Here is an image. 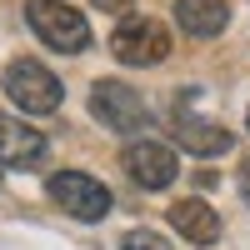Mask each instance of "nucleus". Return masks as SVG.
Instances as JSON below:
<instances>
[{"instance_id": "nucleus-1", "label": "nucleus", "mask_w": 250, "mask_h": 250, "mask_svg": "<svg viewBox=\"0 0 250 250\" xmlns=\"http://www.w3.org/2000/svg\"><path fill=\"white\" fill-rule=\"evenodd\" d=\"M25 20H30V30L45 40L50 50H60V55H80V50L90 45L85 15L70 10L65 0H30V5H25Z\"/></svg>"}, {"instance_id": "nucleus-2", "label": "nucleus", "mask_w": 250, "mask_h": 250, "mask_svg": "<svg viewBox=\"0 0 250 250\" xmlns=\"http://www.w3.org/2000/svg\"><path fill=\"white\" fill-rule=\"evenodd\" d=\"M110 55L120 60V65H160L165 55H170V30L160 25L155 15H130V20H120L115 35H110Z\"/></svg>"}, {"instance_id": "nucleus-3", "label": "nucleus", "mask_w": 250, "mask_h": 250, "mask_svg": "<svg viewBox=\"0 0 250 250\" xmlns=\"http://www.w3.org/2000/svg\"><path fill=\"white\" fill-rule=\"evenodd\" d=\"M0 85H5L10 105L30 110V115H50V110H60V100H65L60 80H55L45 65H40V60H10Z\"/></svg>"}, {"instance_id": "nucleus-4", "label": "nucleus", "mask_w": 250, "mask_h": 250, "mask_svg": "<svg viewBox=\"0 0 250 250\" xmlns=\"http://www.w3.org/2000/svg\"><path fill=\"white\" fill-rule=\"evenodd\" d=\"M90 115L115 135H135L150 125V110H145L140 90H130L125 80H95L90 85Z\"/></svg>"}, {"instance_id": "nucleus-5", "label": "nucleus", "mask_w": 250, "mask_h": 250, "mask_svg": "<svg viewBox=\"0 0 250 250\" xmlns=\"http://www.w3.org/2000/svg\"><path fill=\"white\" fill-rule=\"evenodd\" d=\"M50 200L60 205L65 215H75V220H105L110 215V190L100 185L95 175H85V170H55L50 175Z\"/></svg>"}, {"instance_id": "nucleus-6", "label": "nucleus", "mask_w": 250, "mask_h": 250, "mask_svg": "<svg viewBox=\"0 0 250 250\" xmlns=\"http://www.w3.org/2000/svg\"><path fill=\"white\" fill-rule=\"evenodd\" d=\"M120 165H125V175H130L140 190H165L175 175H180V160L170 145H160V140H130L120 150Z\"/></svg>"}, {"instance_id": "nucleus-7", "label": "nucleus", "mask_w": 250, "mask_h": 250, "mask_svg": "<svg viewBox=\"0 0 250 250\" xmlns=\"http://www.w3.org/2000/svg\"><path fill=\"white\" fill-rule=\"evenodd\" d=\"M45 155H50V140L40 135L35 125L0 115V165H10V170H35Z\"/></svg>"}, {"instance_id": "nucleus-8", "label": "nucleus", "mask_w": 250, "mask_h": 250, "mask_svg": "<svg viewBox=\"0 0 250 250\" xmlns=\"http://www.w3.org/2000/svg\"><path fill=\"white\" fill-rule=\"evenodd\" d=\"M170 225H175V235L190 240V245H215V240H220V215H215L200 195L175 200V205H170Z\"/></svg>"}, {"instance_id": "nucleus-9", "label": "nucleus", "mask_w": 250, "mask_h": 250, "mask_svg": "<svg viewBox=\"0 0 250 250\" xmlns=\"http://www.w3.org/2000/svg\"><path fill=\"white\" fill-rule=\"evenodd\" d=\"M170 130H175V140H180L190 155H225V150H230V130L200 120V115H190V110H175V115H170Z\"/></svg>"}, {"instance_id": "nucleus-10", "label": "nucleus", "mask_w": 250, "mask_h": 250, "mask_svg": "<svg viewBox=\"0 0 250 250\" xmlns=\"http://www.w3.org/2000/svg\"><path fill=\"white\" fill-rule=\"evenodd\" d=\"M175 25L195 40H210L230 25V5L225 0H175Z\"/></svg>"}, {"instance_id": "nucleus-11", "label": "nucleus", "mask_w": 250, "mask_h": 250, "mask_svg": "<svg viewBox=\"0 0 250 250\" xmlns=\"http://www.w3.org/2000/svg\"><path fill=\"white\" fill-rule=\"evenodd\" d=\"M120 250H170V240L155 235V230H125L120 235Z\"/></svg>"}, {"instance_id": "nucleus-12", "label": "nucleus", "mask_w": 250, "mask_h": 250, "mask_svg": "<svg viewBox=\"0 0 250 250\" xmlns=\"http://www.w3.org/2000/svg\"><path fill=\"white\" fill-rule=\"evenodd\" d=\"M100 10H110V15H120V10H130V0H95Z\"/></svg>"}, {"instance_id": "nucleus-13", "label": "nucleus", "mask_w": 250, "mask_h": 250, "mask_svg": "<svg viewBox=\"0 0 250 250\" xmlns=\"http://www.w3.org/2000/svg\"><path fill=\"white\" fill-rule=\"evenodd\" d=\"M240 195H245V200H250V160H245V165H240Z\"/></svg>"}, {"instance_id": "nucleus-14", "label": "nucleus", "mask_w": 250, "mask_h": 250, "mask_svg": "<svg viewBox=\"0 0 250 250\" xmlns=\"http://www.w3.org/2000/svg\"><path fill=\"white\" fill-rule=\"evenodd\" d=\"M245 125H250V115H245Z\"/></svg>"}]
</instances>
